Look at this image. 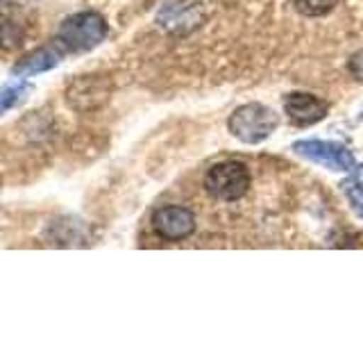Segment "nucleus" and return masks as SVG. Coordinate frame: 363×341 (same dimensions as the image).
Listing matches in <instances>:
<instances>
[{"mask_svg": "<svg viewBox=\"0 0 363 341\" xmlns=\"http://www.w3.org/2000/svg\"><path fill=\"white\" fill-rule=\"evenodd\" d=\"M350 71H352V75L359 80V82H363V50H359L357 55H352Z\"/></svg>", "mask_w": 363, "mask_h": 341, "instance_id": "f8f14e48", "label": "nucleus"}, {"mask_svg": "<svg viewBox=\"0 0 363 341\" xmlns=\"http://www.w3.org/2000/svg\"><path fill=\"white\" fill-rule=\"evenodd\" d=\"M111 96V80L105 75H79L66 89V102L77 112L102 107Z\"/></svg>", "mask_w": 363, "mask_h": 341, "instance_id": "20e7f679", "label": "nucleus"}, {"mask_svg": "<svg viewBox=\"0 0 363 341\" xmlns=\"http://www.w3.org/2000/svg\"><path fill=\"white\" fill-rule=\"evenodd\" d=\"M284 112L295 125H313L327 117V102L313 94H304V91H295L284 98Z\"/></svg>", "mask_w": 363, "mask_h": 341, "instance_id": "0eeeda50", "label": "nucleus"}, {"mask_svg": "<svg viewBox=\"0 0 363 341\" xmlns=\"http://www.w3.org/2000/svg\"><path fill=\"white\" fill-rule=\"evenodd\" d=\"M107 32V21L98 11H77L62 21L57 30V41L71 53H86L105 41Z\"/></svg>", "mask_w": 363, "mask_h": 341, "instance_id": "f257e3e1", "label": "nucleus"}, {"mask_svg": "<svg viewBox=\"0 0 363 341\" xmlns=\"http://www.w3.org/2000/svg\"><path fill=\"white\" fill-rule=\"evenodd\" d=\"M291 3H293L295 9L300 11V14L315 18V16L329 14V11L336 7L338 0H291Z\"/></svg>", "mask_w": 363, "mask_h": 341, "instance_id": "9d476101", "label": "nucleus"}, {"mask_svg": "<svg viewBox=\"0 0 363 341\" xmlns=\"http://www.w3.org/2000/svg\"><path fill=\"white\" fill-rule=\"evenodd\" d=\"M152 230L164 242H182L196 230V216L179 205H164L152 214Z\"/></svg>", "mask_w": 363, "mask_h": 341, "instance_id": "423d86ee", "label": "nucleus"}, {"mask_svg": "<svg viewBox=\"0 0 363 341\" xmlns=\"http://www.w3.org/2000/svg\"><path fill=\"white\" fill-rule=\"evenodd\" d=\"M11 39H14V32H11V23H5L0 21V43H11Z\"/></svg>", "mask_w": 363, "mask_h": 341, "instance_id": "ddd939ff", "label": "nucleus"}, {"mask_svg": "<svg viewBox=\"0 0 363 341\" xmlns=\"http://www.w3.org/2000/svg\"><path fill=\"white\" fill-rule=\"evenodd\" d=\"M345 196L350 198V202L354 205V210L363 216V185L359 180H347L343 185Z\"/></svg>", "mask_w": 363, "mask_h": 341, "instance_id": "9b49d317", "label": "nucleus"}, {"mask_svg": "<svg viewBox=\"0 0 363 341\" xmlns=\"http://www.w3.org/2000/svg\"><path fill=\"white\" fill-rule=\"evenodd\" d=\"M250 182H252V178H250L247 166L243 162L227 159V162H218L207 170V175H204V189L216 200L232 202L245 196Z\"/></svg>", "mask_w": 363, "mask_h": 341, "instance_id": "7ed1b4c3", "label": "nucleus"}, {"mask_svg": "<svg viewBox=\"0 0 363 341\" xmlns=\"http://www.w3.org/2000/svg\"><path fill=\"white\" fill-rule=\"evenodd\" d=\"M293 151L300 157L309 159V162L323 164L332 170H345L350 173L357 166L354 155H352L345 146L334 144V141H323V139H302L293 144Z\"/></svg>", "mask_w": 363, "mask_h": 341, "instance_id": "39448f33", "label": "nucleus"}, {"mask_svg": "<svg viewBox=\"0 0 363 341\" xmlns=\"http://www.w3.org/2000/svg\"><path fill=\"white\" fill-rule=\"evenodd\" d=\"M28 94H30V87L26 82H14L0 89V117H5L7 112L18 107L21 102H26Z\"/></svg>", "mask_w": 363, "mask_h": 341, "instance_id": "1a4fd4ad", "label": "nucleus"}, {"mask_svg": "<svg viewBox=\"0 0 363 341\" xmlns=\"http://www.w3.org/2000/svg\"><path fill=\"white\" fill-rule=\"evenodd\" d=\"M64 57V50L62 45H43V48H37L28 55H23L21 60L14 64L11 68V73L16 77H32V75H41L45 71H50V68L60 66Z\"/></svg>", "mask_w": 363, "mask_h": 341, "instance_id": "6e6552de", "label": "nucleus"}, {"mask_svg": "<svg viewBox=\"0 0 363 341\" xmlns=\"http://www.w3.org/2000/svg\"><path fill=\"white\" fill-rule=\"evenodd\" d=\"M279 119L270 107L261 102H247L234 109V114L227 121V128L243 144H261L277 130Z\"/></svg>", "mask_w": 363, "mask_h": 341, "instance_id": "f03ea898", "label": "nucleus"}]
</instances>
